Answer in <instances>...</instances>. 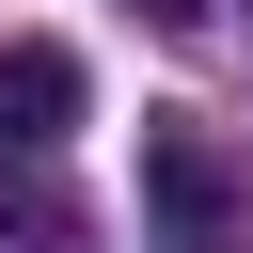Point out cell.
<instances>
[{
	"label": "cell",
	"instance_id": "cell-1",
	"mask_svg": "<svg viewBox=\"0 0 253 253\" xmlns=\"http://www.w3.org/2000/svg\"><path fill=\"white\" fill-rule=\"evenodd\" d=\"M63 126H79V47L16 32V47H0V158H47Z\"/></svg>",
	"mask_w": 253,
	"mask_h": 253
},
{
	"label": "cell",
	"instance_id": "cell-2",
	"mask_svg": "<svg viewBox=\"0 0 253 253\" xmlns=\"http://www.w3.org/2000/svg\"><path fill=\"white\" fill-rule=\"evenodd\" d=\"M142 174H158V221H174V237H206V221H221V142H206V126H158V142H142Z\"/></svg>",
	"mask_w": 253,
	"mask_h": 253
},
{
	"label": "cell",
	"instance_id": "cell-3",
	"mask_svg": "<svg viewBox=\"0 0 253 253\" xmlns=\"http://www.w3.org/2000/svg\"><path fill=\"white\" fill-rule=\"evenodd\" d=\"M0 253H79V206L63 190H0Z\"/></svg>",
	"mask_w": 253,
	"mask_h": 253
},
{
	"label": "cell",
	"instance_id": "cell-4",
	"mask_svg": "<svg viewBox=\"0 0 253 253\" xmlns=\"http://www.w3.org/2000/svg\"><path fill=\"white\" fill-rule=\"evenodd\" d=\"M142 16H158V32H206V16H221V0H142Z\"/></svg>",
	"mask_w": 253,
	"mask_h": 253
},
{
	"label": "cell",
	"instance_id": "cell-5",
	"mask_svg": "<svg viewBox=\"0 0 253 253\" xmlns=\"http://www.w3.org/2000/svg\"><path fill=\"white\" fill-rule=\"evenodd\" d=\"M174 253H237V237H221V221H206V237H174Z\"/></svg>",
	"mask_w": 253,
	"mask_h": 253
}]
</instances>
